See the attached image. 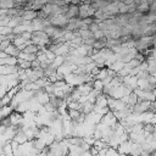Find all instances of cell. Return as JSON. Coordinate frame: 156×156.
I'll return each mask as SVG.
<instances>
[{
  "instance_id": "20",
  "label": "cell",
  "mask_w": 156,
  "mask_h": 156,
  "mask_svg": "<svg viewBox=\"0 0 156 156\" xmlns=\"http://www.w3.org/2000/svg\"><path fill=\"white\" fill-rule=\"evenodd\" d=\"M150 83L147 82V78L146 79H138V89L140 90H147Z\"/></svg>"
},
{
  "instance_id": "14",
  "label": "cell",
  "mask_w": 156,
  "mask_h": 156,
  "mask_svg": "<svg viewBox=\"0 0 156 156\" xmlns=\"http://www.w3.org/2000/svg\"><path fill=\"white\" fill-rule=\"evenodd\" d=\"M65 62H66V57H65V56H56V58L54 60V62L51 63V66H52L55 69H57V68H60Z\"/></svg>"
},
{
  "instance_id": "41",
  "label": "cell",
  "mask_w": 156,
  "mask_h": 156,
  "mask_svg": "<svg viewBox=\"0 0 156 156\" xmlns=\"http://www.w3.org/2000/svg\"><path fill=\"white\" fill-rule=\"evenodd\" d=\"M32 68H33V69H35V68H40V62H39L38 60L33 61V62H32Z\"/></svg>"
},
{
  "instance_id": "43",
  "label": "cell",
  "mask_w": 156,
  "mask_h": 156,
  "mask_svg": "<svg viewBox=\"0 0 156 156\" xmlns=\"http://www.w3.org/2000/svg\"><path fill=\"white\" fill-rule=\"evenodd\" d=\"M7 10L9 9H1L0 10V16H7Z\"/></svg>"
},
{
  "instance_id": "18",
  "label": "cell",
  "mask_w": 156,
  "mask_h": 156,
  "mask_svg": "<svg viewBox=\"0 0 156 156\" xmlns=\"http://www.w3.org/2000/svg\"><path fill=\"white\" fill-rule=\"evenodd\" d=\"M138 102H139V96L136 95L135 91H132V93L129 94V101H128V105H129V106H134V105H136Z\"/></svg>"
},
{
  "instance_id": "12",
  "label": "cell",
  "mask_w": 156,
  "mask_h": 156,
  "mask_svg": "<svg viewBox=\"0 0 156 156\" xmlns=\"http://www.w3.org/2000/svg\"><path fill=\"white\" fill-rule=\"evenodd\" d=\"M106 46H107V39H106V38H102V39H99V40H96L93 48H94L95 50L100 51V50L105 49Z\"/></svg>"
},
{
  "instance_id": "9",
  "label": "cell",
  "mask_w": 156,
  "mask_h": 156,
  "mask_svg": "<svg viewBox=\"0 0 156 156\" xmlns=\"http://www.w3.org/2000/svg\"><path fill=\"white\" fill-rule=\"evenodd\" d=\"M13 111H15V107H13L11 104L7 105V106L1 107V111H0V118L4 119V118H6V117H9Z\"/></svg>"
},
{
  "instance_id": "31",
  "label": "cell",
  "mask_w": 156,
  "mask_h": 156,
  "mask_svg": "<svg viewBox=\"0 0 156 156\" xmlns=\"http://www.w3.org/2000/svg\"><path fill=\"white\" fill-rule=\"evenodd\" d=\"M10 44H11L10 40H2V41H0V51H5L9 48Z\"/></svg>"
},
{
  "instance_id": "34",
  "label": "cell",
  "mask_w": 156,
  "mask_h": 156,
  "mask_svg": "<svg viewBox=\"0 0 156 156\" xmlns=\"http://www.w3.org/2000/svg\"><path fill=\"white\" fill-rule=\"evenodd\" d=\"M94 38L96 39V40H99V39H102V38H105V34H104V30H98V32H95L94 33Z\"/></svg>"
},
{
  "instance_id": "1",
  "label": "cell",
  "mask_w": 156,
  "mask_h": 156,
  "mask_svg": "<svg viewBox=\"0 0 156 156\" xmlns=\"http://www.w3.org/2000/svg\"><path fill=\"white\" fill-rule=\"evenodd\" d=\"M50 21H51V26L58 28V27H67L69 20L66 17V15H57V16L50 17Z\"/></svg>"
},
{
  "instance_id": "36",
  "label": "cell",
  "mask_w": 156,
  "mask_h": 156,
  "mask_svg": "<svg viewBox=\"0 0 156 156\" xmlns=\"http://www.w3.org/2000/svg\"><path fill=\"white\" fill-rule=\"evenodd\" d=\"M82 21H83V23H84V24L90 26L91 23H94V22H95V18H94V17H87V18H84V20H82Z\"/></svg>"
},
{
  "instance_id": "33",
  "label": "cell",
  "mask_w": 156,
  "mask_h": 156,
  "mask_svg": "<svg viewBox=\"0 0 156 156\" xmlns=\"http://www.w3.org/2000/svg\"><path fill=\"white\" fill-rule=\"evenodd\" d=\"M89 29L93 32V33H95V32H98V30H100V27H99V23H96V22H94V23H91L90 26H89Z\"/></svg>"
},
{
  "instance_id": "30",
  "label": "cell",
  "mask_w": 156,
  "mask_h": 156,
  "mask_svg": "<svg viewBox=\"0 0 156 156\" xmlns=\"http://www.w3.org/2000/svg\"><path fill=\"white\" fill-rule=\"evenodd\" d=\"M106 156H121V154L118 152V150H117V149L110 147V149L107 150V154H106Z\"/></svg>"
},
{
  "instance_id": "23",
  "label": "cell",
  "mask_w": 156,
  "mask_h": 156,
  "mask_svg": "<svg viewBox=\"0 0 156 156\" xmlns=\"http://www.w3.org/2000/svg\"><path fill=\"white\" fill-rule=\"evenodd\" d=\"M13 33V28L5 26V27H0V35H9Z\"/></svg>"
},
{
  "instance_id": "24",
  "label": "cell",
  "mask_w": 156,
  "mask_h": 156,
  "mask_svg": "<svg viewBox=\"0 0 156 156\" xmlns=\"http://www.w3.org/2000/svg\"><path fill=\"white\" fill-rule=\"evenodd\" d=\"M80 113H82V112L78 111V110H68V115H69V117H71L72 121H77V119L79 118Z\"/></svg>"
},
{
  "instance_id": "42",
  "label": "cell",
  "mask_w": 156,
  "mask_h": 156,
  "mask_svg": "<svg viewBox=\"0 0 156 156\" xmlns=\"http://www.w3.org/2000/svg\"><path fill=\"white\" fill-rule=\"evenodd\" d=\"M80 104H85L87 101H88V95H82L80 98H79V100H78Z\"/></svg>"
},
{
  "instance_id": "5",
  "label": "cell",
  "mask_w": 156,
  "mask_h": 156,
  "mask_svg": "<svg viewBox=\"0 0 156 156\" xmlns=\"http://www.w3.org/2000/svg\"><path fill=\"white\" fill-rule=\"evenodd\" d=\"M78 16H79V6L71 4L69 5V9H68V12L66 13V17L68 20H71V18H74V17L78 18Z\"/></svg>"
},
{
  "instance_id": "38",
  "label": "cell",
  "mask_w": 156,
  "mask_h": 156,
  "mask_svg": "<svg viewBox=\"0 0 156 156\" xmlns=\"http://www.w3.org/2000/svg\"><path fill=\"white\" fill-rule=\"evenodd\" d=\"M136 12V4H132V5H128V13H135Z\"/></svg>"
},
{
  "instance_id": "25",
  "label": "cell",
  "mask_w": 156,
  "mask_h": 156,
  "mask_svg": "<svg viewBox=\"0 0 156 156\" xmlns=\"http://www.w3.org/2000/svg\"><path fill=\"white\" fill-rule=\"evenodd\" d=\"M11 18H12V17H10V16H0V27L9 26Z\"/></svg>"
},
{
  "instance_id": "47",
  "label": "cell",
  "mask_w": 156,
  "mask_h": 156,
  "mask_svg": "<svg viewBox=\"0 0 156 156\" xmlns=\"http://www.w3.org/2000/svg\"><path fill=\"white\" fill-rule=\"evenodd\" d=\"M27 2H34V0H27Z\"/></svg>"
},
{
  "instance_id": "17",
  "label": "cell",
  "mask_w": 156,
  "mask_h": 156,
  "mask_svg": "<svg viewBox=\"0 0 156 156\" xmlns=\"http://www.w3.org/2000/svg\"><path fill=\"white\" fill-rule=\"evenodd\" d=\"M124 66H126V63H124V62H122V61H117V62H115L113 65H111L108 68H111L112 71L117 72V74H118V72H119L122 68H124Z\"/></svg>"
},
{
  "instance_id": "46",
  "label": "cell",
  "mask_w": 156,
  "mask_h": 156,
  "mask_svg": "<svg viewBox=\"0 0 156 156\" xmlns=\"http://www.w3.org/2000/svg\"><path fill=\"white\" fill-rule=\"evenodd\" d=\"M63 1H65L66 5H71L72 4V0H63Z\"/></svg>"
},
{
  "instance_id": "13",
  "label": "cell",
  "mask_w": 156,
  "mask_h": 156,
  "mask_svg": "<svg viewBox=\"0 0 156 156\" xmlns=\"http://www.w3.org/2000/svg\"><path fill=\"white\" fill-rule=\"evenodd\" d=\"M37 99H38V102H39L40 105H46V104L50 102V95H49L46 91H44V93H41L40 95H38Z\"/></svg>"
},
{
  "instance_id": "29",
  "label": "cell",
  "mask_w": 156,
  "mask_h": 156,
  "mask_svg": "<svg viewBox=\"0 0 156 156\" xmlns=\"http://www.w3.org/2000/svg\"><path fill=\"white\" fill-rule=\"evenodd\" d=\"M49 17H50V15L52 13V4H46V5H44L43 6V9H41Z\"/></svg>"
},
{
  "instance_id": "10",
  "label": "cell",
  "mask_w": 156,
  "mask_h": 156,
  "mask_svg": "<svg viewBox=\"0 0 156 156\" xmlns=\"http://www.w3.org/2000/svg\"><path fill=\"white\" fill-rule=\"evenodd\" d=\"M22 17H23V21H33L34 18L38 17V12L34 10H26V12Z\"/></svg>"
},
{
  "instance_id": "39",
  "label": "cell",
  "mask_w": 156,
  "mask_h": 156,
  "mask_svg": "<svg viewBox=\"0 0 156 156\" xmlns=\"http://www.w3.org/2000/svg\"><path fill=\"white\" fill-rule=\"evenodd\" d=\"M22 37H23L24 40L27 41V40H30V39L33 38V33H30V32H24V33L22 34Z\"/></svg>"
},
{
  "instance_id": "45",
  "label": "cell",
  "mask_w": 156,
  "mask_h": 156,
  "mask_svg": "<svg viewBox=\"0 0 156 156\" xmlns=\"http://www.w3.org/2000/svg\"><path fill=\"white\" fill-rule=\"evenodd\" d=\"M121 1H123V2L127 4V5H132V4L134 2V0H121Z\"/></svg>"
},
{
  "instance_id": "40",
  "label": "cell",
  "mask_w": 156,
  "mask_h": 156,
  "mask_svg": "<svg viewBox=\"0 0 156 156\" xmlns=\"http://www.w3.org/2000/svg\"><path fill=\"white\" fill-rule=\"evenodd\" d=\"M147 82H149L150 84H156V77L152 76V74H150V76L147 77Z\"/></svg>"
},
{
  "instance_id": "19",
  "label": "cell",
  "mask_w": 156,
  "mask_h": 156,
  "mask_svg": "<svg viewBox=\"0 0 156 156\" xmlns=\"http://www.w3.org/2000/svg\"><path fill=\"white\" fill-rule=\"evenodd\" d=\"M18 66L22 69H29V68H32V62L30 61L22 60V58H18Z\"/></svg>"
},
{
  "instance_id": "4",
  "label": "cell",
  "mask_w": 156,
  "mask_h": 156,
  "mask_svg": "<svg viewBox=\"0 0 156 156\" xmlns=\"http://www.w3.org/2000/svg\"><path fill=\"white\" fill-rule=\"evenodd\" d=\"M20 71V66H10V65H2L0 66V74L7 76V74H16Z\"/></svg>"
},
{
  "instance_id": "16",
  "label": "cell",
  "mask_w": 156,
  "mask_h": 156,
  "mask_svg": "<svg viewBox=\"0 0 156 156\" xmlns=\"http://www.w3.org/2000/svg\"><path fill=\"white\" fill-rule=\"evenodd\" d=\"M80 33V37L83 40H88V39H91L94 38V33L90 30V29H84V30H79Z\"/></svg>"
},
{
  "instance_id": "2",
  "label": "cell",
  "mask_w": 156,
  "mask_h": 156,
  "mask_svg": "<svg viewBox=\"0 0 156 156\" xmlns=\"http://www.w3.org/2000/svg\"><path fill=\"white\" fill-rule=\"evenodd\" d=\"M150 105H151L150 101H146V100H139V102H138L136 105L133 106V113H135V115H140V113L147 112Z\"/></svg>"
},
{
  "instance_id": "44",
  "label": "cell",
  "mask_w": 156,
  "mask_h": 156,
  "mask_svg": "<svg viewBox=\"0 0 156 156\" xmlns=\"http://www.w3.org/2000/svg\"><path fill=\"white\" fill-rule=\"evenodd\" d=\"M9 55L5 52V51H0V58H6Z\"/></svg>"
},
{
  "instance_id": "8",
  "label": "cell",
  "mask_w": 156,
  "mask_h": 156,
  "mask_svg": "<svg viewBox=\"0 0 156 156\" xmlns=\"http://www.w3.org/2000/svg\"><path fill=\"white\" fill-rule=\"evenodd\" d=\"M136 11L144 15H147L150 11V4L147 2V0H141V2L136 6Z\"/></svg>"
},
{
  "instance_id": "37",
  "label": "cell",
  "mask_w": 156,
  "mask_h": 156,
  "mask_svg": "<svg viewBox=\"0 0 156 156\" xmlns=\"http://www.w3.org/2000/svg\"><path fill=\"white\" fill-rule=\"evenodd\" d=\"M1 126H4V127H11L12 124H11V121H10V117H6V118H4V119H1Z\"/></svg>"
},
{
  "instance_id": "22",
  "label": "cell",
  "mask_w": 156,
  "mask_h": 156,
  "mask_svg": "<svg viewBox=\"0 0 156 156\" xmlns=\"http://www.w3.org/2000/svg\"><path fill=\"white\" fill-rule=\"evenodd\" d=\"M12 44L18 49L20 46H22L23 44H26V40H24V38L22 37V35H16V38H15V40L12 41Z\"/></svg>"
},
{
  "instance_id": "3",
  "label": "cell",
  "mask_w": 156,
  "mask_h": 156,
  "mask_svg": "<svg viewBox=\"0 0 156 156\" xmlns=\"http://www.w3.org/2000/svg\"><path fill=\"white\" fill-rule=\"evenodd\" d=\"M105 13H107L108 15V17H115V16H117L118 13H119V9H118V4H116V2H110L106 7H104V9H101Z\"/></svg>"
},
{
  "instance_id": "11",
  "label": "cell",
  "mask_w": 156,
  "mask_h": 156,
  "mask_svg": "<svg viewBox=\"0 0 156 156\" xmlns=\"http://www.w3.org/2000/svg\"><path fill=\"white\" fill-rule=\"evenodd\" d=\"M32 26H33V28H34V32L44 30V28H45V26H44V23H43V20H40V18H38V17L32 21Z\"/></svg>"
},
{
  "instance_id": "21",
  "label": "cell",
  "mask_w": 156,
  "mask_h": 156,
  "mask_svg": "<svg viewBox=\"0 0 156 156\" xmlns=\"http://www.w3.org/2000/svg\"><path fill=\"white\" fill-rule=\"evenodd\" d=\"M104 87H105V84H104L102 80H100V79H94V82H93V88H94V90L102 91Z\"/></svg>"
},
{
  "instance_id": "28",
  "label": "cell",
  "mask_w": 156,
  "mask_h": 156,
  "mask_svg": "<svg viewBox=\"0 0 156 156\" xmlns=\"http://www.w3.org/2000/svg\"><path fill=\"white\" fill-rule=\"evenodd\" d=\"M55 30H56V27H54V26H48V27L44 28V32H45L50 38L55 34Z\"/></svg>"
},
{
  "instance_id": "32",
  "label": "cell",
  "mask_w": 156,
  "mask_h": 156,
  "mask_svg": "<svg viewBox=\"0 0 156 156\" xmlns=\"http://www.w3.org/2000/svg\"><path fill=\"white\" fill-rule=\"evenodd\" d=\"M149 76H150L149 71H140V72L138 73V76H136V77H138L139 79H146Z\"/></svg>"
},
{
  "instance_id": "35",
  "label": "cell",
  "mask_w": 156,
  "mask_h": 156,
  "mask_svg": "<svg viewBox=\"0 0 156 156\" xmlns=\"http://www.w3.org/2000/svg\"><path fill=\"white\" fill-rule=\"evenodd\" d=\"M44 106H45V108H46L48 112H55V111H57V108H56L51 102H49V104H46V105H44Z\"/></svg>"
},
{
  "instance_id": "27",
  "label": "cell",
  "mask_w": 156,
  "mask_h": 156,
  "mask_svg": "<svg viewBox=\"0 0 156 156\" xmlns=\"http://www.w3.org/2000/svg\"><path fill=\"white\" fill-rule=\"evenodd\" d=\"M118 9H119V13H128V5L124 4L123 1L118 2Z\"/></svg>"
},
{
  "instance_id": "6",
  "label": "cell",
  "mask_w": 156,
  "mask_h": 156,
  "mask_svg": "<svg viewBox=\"0 0 156 156\" xmlns=\"http://www.w3.org/2000/svg\"><path fill=\"white\" fill-rule=\"evenodd\" d=\"M2 65L17 66L18 65V57H16V56H7L6 58H0V66H2Z\"/></svg>"
},
{
  "instance_id": "15",
  "label": "cell",
  "mask_w": 156,
  "mask_h": 156,
  "mask_svg": "<svg viewBox=\"0 0 156 156\" xmlns=\"http://www.w3.org/2000/svg\"><path fill=\"white\" fill-rule=\"evenodd\" d=\"M82 105H83V107H82V111H80V112H83V113H85V115H89L90 112L94 111L95 104H91V102L87 101L85 104H82Z\"/></svg>"
},
{
  "instance_id": "26",
  "label": "cell",
  "mask_w": 156,
  "mask_h": 156,
  "mask_svg": "<svg viewBox=\"0 0 156 156\" xmlns=\"http://www.w3.org/2000/svg\"><path fill=\"white\" fill-rule=\"evenodd\" d=\"M11 101H12V98H10V96L6 94L5 96H2V98H1V102H0V105H1V107H4V106L10 105V104H11Z\"/></svg>"
},
{
  "instance_id": "7",
  "label": "cell",
  "mask_w": 156,
  "mask_h": 156,
  "mask_svg": "<svg viewBox=\"0 0 156 156\" xmlns=\"http://www.w3.org/2000/svg\"><path fill=\"white\" fill-rule=\"evenodd\" d=\"M13 140H15L16 143H18L20 145H22V144H24V143L29 141V140H28V138H27V135H26V133H24L22 129H20V130L17 132V134H16V135H15V138H13Z\"/></svg>"
}]
</instances>
